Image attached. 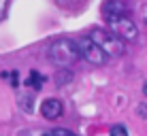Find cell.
I'll list each match as a JSON object with an SVG mask.
<instances>
[{"label": "cell", "mask_w": 147, "mask_h": 136, "mask_svg": "<svg viewBox=\"0 0 147 136\" xmlns=\"http://www.w3.org/2000/svg\"><path fill=\"white\" fill-rule=\"evenodd\" d=\"M45 136H77V134H73V132L66 130V128H53V130H47Z\"/></svg>", "instance_id": "cell-10"}, {"label": "cell", "mask_w": 147, "mask_h": 136, "mask_svg": "<svg viewBox=\"0 0 147 136\" xmlns=\"http://www.w3.org/2000/svg\"><path fill=\"white\" fill-rule=\"evenodd\" d=\"M34 96L32 94H22L19 96V100H17V104H19V109L22 111H26V113H32L34 111Z\"/></svg>", "instance_id": "cell-8"}, {"label": "cell", "mask_w": 147, "mask_h": 136, "mask_svg": "<svg viewBox=\"0 0 147 136\" xmlns=\"http://www.w3.org/2000/svg\"><path fill=\"white\" fill-rule=\"evenodd\" d=\"M43 83H45V77H43V74L36 72V70H30V77H28V85H30V87L38 92V89L43 87Z\"/></svg>", "instance_id": "cell-9"}, {"label": "cell", "mask_w": 147, "mask_h": 136, "mask_svg": "<svg viewBox=\"0 0 147 136\" xmlns=\"http://www.w3.org/2000/svg\"><path fill=\"white\" fill-rule=\"evenodd\" d=\"M136 113H139V117L147 119V102H141L139 107H136Z\"/></svg>", "instance_id": "cell-12"}, {"label": "cell", "mask_w": 147, "mask_h": 136, "mask_svg": "<svg viewBox=\"0 0 147 136\" xmlns=\"http://www.w3.org/2000/svg\"><path fill=\"white\" fill-rule=\"evenodd\" d=\"M143 94H145V96H147V81H145V83H143Z\"/></svg>", "instance_id": "cell-14"}, {"label": "cell", "mask_w": 147, "mask_h": 136, "mask_svg": "<svg viewBox=\"0 0 147 136\" xmlns=\"http://www.w3.org/2000/svg\"><path fill=\"white\" fill-rule=\"evenodd\" d=\"M77 43V49H79V58H83L88 64H92V66H102L105 62H107V55L105 51L98 47V45H94L90 38H79Z\"/></svg>", "instance_id": "cell-3"}, {"label": "cell", "mask_w": 147, "mask_h": 136, "mask_svg": "<svg viewBox=\"0 0 147 136\" xmlns=\"http://www.w3.org/2000/svg\"><path fill=\"white\" fill-rule=\"evenodd\" d=\"M109 136H128V130H126V125H121V123H115L113 128H111Z\"/></svg>", "instance_id": "cell-11"}, {"label": "cell", "mask_w": 147, "mask_h": 136, "mask_svg": "<svg viewBox=\"0 0 147 136\" xmlns=\"http://www.w3.org/2000/svg\"><path fill=\"white\" fill-rule=\"evenodd\" d=\"M90 41L94 45H98L100 49L105 51V55H121L124 53V45L121 41L115 34H111L109 30H100V28H94L92 32H90Z\"/></svg>", "instance_id": "cell-2"}, {"label": "cell", "mask_w": 147, "mask_h": 136, "mask_svg": "<svg viewBox=\"0 0 147 136\" xmlns=\"http://www.w3.org/2000/svg\"><path fill=\"white\" fill-rule=\"evenodd\" d=\"M53 81H55V85H60V87H64L66 83H70V81H73V72H70V68H60V72H55Z\"/></svg>", "instance_id": "cell-7"}, {"label": "cell", "mask_w": 147, "mask_h": 136, "mask_svg": "<svg viewBox=\"0 0 147 136\" xmlns=\"http://www.w3.org/2000/svg\"><path fill=\"white\" fill-rule=\"evenodd\" d=\"M109 32L115 34V36L124 38V41H134L136 36H139V30H136L134 21L130 17H117V19H109Z\"/></svg>", "instance_id": "cell-4"}, {"label": "cell", "mask_w": 147, "mask_h": 136, "mask_svg": "<svg viewBox=\"0 0 147 136\" xmlns=\"http://www.w3.org/2000/svg\"><path fill=\"white\" fill-rule=\"evenodd\" d=\"M100 11H102L105 19H117V17H126L128 15V7H126L124 0H105L102 7H100Z\"/></svg>", "instance_id": "cell-5"}, {"label": "cell", "mask_w": 147, "mask_h": 136, "mask_svg": "<svg viewBox=\"0 0 147 136\" xmlns=\"http://www.w3.org/2000/svg\"><path fill=\"white\" fill-rule=\"evenodd\" d=\"M62 113H64V104L58 98H45L40 104V115L45 119H58L62 117Z\"/></svg>", "instance_id": "cell-6"}, {"label": "cell", "mask_w": 147, "mask_h": 136, "mask_svg": "<svg viewBox=\"0 0 147 136\" xmlns=\"http://www.w3.org/2000/svg\"><path fill=\"white\" fill-rule=\"evenodd\" d=\"M9 2H11V0H0V19L4 17V13H7V9H9Z\"/></svg>", "instance_id": "cell-13"}, {"label": "cell", "mask_w": 147, "mask_h": 136, "mask_svg": "<svg viewBox=\"0 0 147 136\" xmlns=\"http://www.w3.org/2000/svg\"><path fill=\"white\" fill-rule=\"evenodd\" d=\"M47 58H49V62H53L55 66H60V68H68V66H73L77 60H81L77 43L70 41V38H60V41L51 43L49 49H47Z\"/></svg>", "instance_id": "cell-1"}]
</instances>
